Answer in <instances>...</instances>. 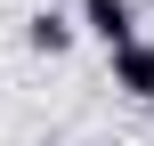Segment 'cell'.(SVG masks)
Returning a JSON list of instances; mask_svg holds the SVG:
<instances>
[{
  "mask_svg": "<svg viewBox=\"0 0 154 146\" xmlns=\"http://www.w3.org/2000/svg\"><path fill=\"white\" fill-rule=\"evenodd\" d=\"M73 24H81L89 41H106V57L138 41V8H130V0H81V8H73Z\"/></svg>",
  "mask_w": 154,
  "mask_h": 146,
  "instance_id": "1",
  "label": "cell"
},
{
  "mask_svg": "<svg viewBox=\"0 0 154 146\" xmlns=\"http://www.w3.org/2000/svg\"><path fill=\"white\" fill-rule=\"evenodd\" d=\"M114 89L138 98V106H154V41H146V33H138L130 49H114Z\"/></svg>",
  "mask_w": 154,
  "mask_h": 146,
  "instance_id": "2",
  "label": "cell"
},
{
  "mask_svg": "<svg viewBox=\"0 0 154 146\" xmlns=\"http://www.w3.org/2000/svg\"><path fill=\"white\" fill-rule=\"evenodd\" d=\"M73 41H81V24H73L65 8H32V16H24V49H32V57H65Z\"/></svg>",
  "mask_w": 154,
  "mask_h": 146,
  "instance_id": "3",
  "label": "cell"
}]
</instances>
